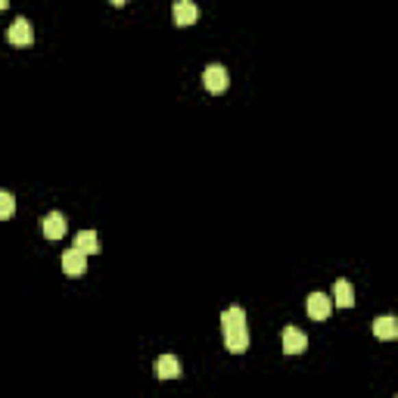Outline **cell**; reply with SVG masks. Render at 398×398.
<instances>
[{"mask_svg":"<svg viewBox=\"0 0 398 398\" xmlns=\"http://www.w3.org/2000/svg\"><path fill=\"white\" fill-rule=\"evenodd\" d=\"M224 345H227L230 355H243L246 349H249V327H230V330H224Z\"/></svg>","mask_w":398,"mask_h":398,"instance_id":"obj_2","label":"cell"},{"mask_svg":"<svg viewBox=\"0 0 398 398\" xmlns=\"http://www.w3.org/2000/svg\"><path fill=\"white\" fill-rule=\"evenodd\" d=\"M246 324V311L240 308V305H234V308H227L221 314V330H230V327H243Z\"/></svg>","mask_w":398,"mask_h":398,"instance_id":"obj_13","label":"cell"},{"mask_svg":"<svg viewBox=\"0 0 398 398\" xmlns=\"http://www.w3.org/2000/svg\"><path fill=\"white\" fill-rule=\"evenodd\" d=\"M156 377L159 380H181V361L175 355H162L156 361Z\"/></svg>","mask_w":398,"mask_h":398,"instance_id":"obj_9","label":"cell"},{"mask_svg":"<svg viewBox=\"0 0 398 398\" xmlns=\"http://www.w3.org/2000/svg\"><path fill=\"white\" fill-rule=\"evenodd\" d=\"M373 336L377 339H395L398 336V321L392 314H383L373 321Z\"/></svg>","mask_w":398,"mask_h":398,"instance_id":"obj_10","label":"cell"},{"mask_svg":"<svg viewBox=\"0 0 398 398\" xmlns=\"http://www.w3.org/2000/svg\"><path fill=\"white\" fill-rule=\"evenodd\" d=\"M333 302H336L339 308H351V305H355V286H351L349 280H336V286H333Z\"/></svg>","mask_w":398,"mask_h":398,"instance_id":"obj_11","label":"cell"},{"mask_svg":"<svg viewBox=\"0 0 398 398\" xmlns=\"http://www.w3.org/2000/svg\"><path fill=\"white\" fill-rule=\"evenodd\" d=\"M115 7H125V3H131V0H112Z\"/></svg>","mask_w":398,"mask_h":398,"instance_id":"obj_15","label":"cell"},{"mask_svg":"<svg viewBox=\"0 0 398 398\" xmlns=\"http://www.w3.org/2000/svg\"><path fill=\"white\" fill-rule=\"evenodd\" d=\"M41 230L47 240H62V236H66V218H62L60 212H47V215L41 218Z\"/></svg>","mask_w":398,"mask_h":398,"instance_id":"obj_6","label":"cell"},{"mask_svg":"<svg viewBox=\"0 0 398 398\" xmlns=\"http://www.w3.org/2000/svg\"><path fill=\"white\" fill-rule=\"evenodd\" d=\"M75 249H82L84 256H97L100 252V236L94 230H82V234L75 236Z\"/></svg>","mask_w":398,"mask_h":398,"instance_id":"obj_12","label":"cell"},{"mask_svg":"<svg viewBox=\"0 0 398 398\" xmlns=\"http://www.w3.org/2000/svg\"><path fill=\"white\" fill-rule=\"evenodd\" d=\"M10 7V0H0V10H7Z\"/></svg>","mask_w":398,"mask_h":398,"instance_id":"obj_16","label":"cell"},{"mask_svg":"<svg viewBox=\"0 0 398 398\" xmlns=\"http://www.w3.org/2000/svg\"><path fill=\"white\" fill-rule=\"evenodd\" d=\"M333 311V299L324 296V293H311L308 296V314L314 317V321H327Z\"/></svg>","mask_w":398,"mask_h":398,"instance_id":"obj_8","label":"cell"},{"mask_svg":"<svg viewBox=\"0 0 398 398\" xmlns=\"http://www.w3.org/2000/svg\"><path fill=\"white\" fill-rule=\"evenodd\" d=\"M308 349V336H305L299 327H286L284 330V351L286 355H302Z\"/></svg>","mask_w":398,"mask_h":398,"instance_id":"obj_7","label":"cell"},{"mask_svg":"<svg viewBox=\"0 0 398 398\" xmlns=\"http://www.w3.org/2000/svg\"><path fill=\"white\" fill-rule=\"evenodd\" d=\"M62 271H66V277H82L84 271H88V256H84L82 249H66L62 252Z\"/></svg>","mask_w":398,"mask_h":398,"instance_id":"obj_4","label":"cell"},{"mask_svg":"<svg viewBox=\"0 0 398 398\" xmlns=\"http://www.w3.org/2000/svg\"><path fill=\"white\" fill-rule=\"evenodd\" d=\"M171 16H175V25L177 28H187V25H193V22L199 19V7H196L193 0H175Z\"/></svg>","mask_w":398,"mask_h":398,"instance_id":"obj_5","label":"cell"},{"mask_svg":"<svg viewBox=\"0 0 398 398\" xmlns=\"http://www.w3.org/2000/svg\"><path fill=\"white\" fill-rule=\"evenodd\" d=\"M16 212V199L13 193H7V190H0V221H7V218H13Z\"/></svg>","mask_w":398,"mask_h":398,"instance_id":"obj_14","label":"cell"},{"mask_svg":"<svg viewBox=\"0 0 398 398\" xmlns=\"http://www.w3.org/2000/svg\"><path fill=\"white\" fill-rule=\"evenodd\" d=\"M7 41L16 44V47H28L34 41V25L28 19H16L13 25L7 28Z\"/></svg>","mask_w":398,"mask_h":398,"instance_id":"obj_3","label":"cell"},{"mask_svg":"<svg viewBox=\"0 0 398 398\" xmlns=\"http://www.w3.org/2000/svg\"><path fill=\"white\" fill-rule=\"evenodd\" d=\"M203 84H206V90H209V94H224V90H227V84H230V75H227V69L224 66H209L203 72Z\"/></svg>","mask_w":398,"mask_h":398,"instance_id":"obj_1","label":"cell"}]
</instances>
